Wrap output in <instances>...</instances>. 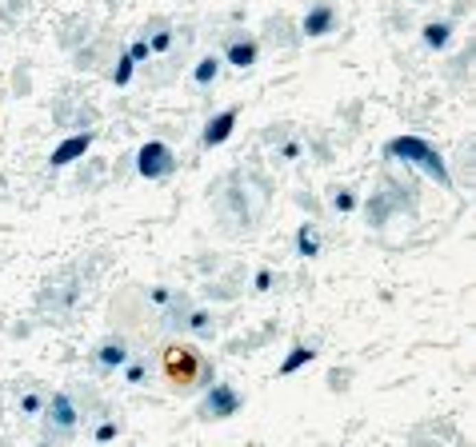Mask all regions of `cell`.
<instances>
[{
	"label": "cell",
	"mask_w": 476,
	"mask_h": 447,
	"mask_svg": "<svg viewBox=\"0 0 476 447\" xmlns=\"http://www.w3.org/2000/svg\"><path fill=\"white\" fill-rule=\"evenodd\" d=\"M384 152H388V160H401V164L420 168L429 180H436L444 192H453V176H449L444 156H440L425 136H392V140L384 144Z\"/></svg>",
	"instance_id": "1"
},
{
	"label": "cell",
	"mask_w": 476,
	"mask_h": 447,
	"mask_svg": "<svg viewBox=\"0 0 476 447\" xmlns=\"http://www.w3.org/2000/svg\"><path fill=\"white\" fill-rule=\"evenodd\" d=\"M165 372L172 379V387H196L200 379H209V363L196 355V348L172 344V348H165Z\"/></svg>",
	"instance_id": "2"
},
{
	"label": "cell",
	"mask_w": 476,
	"mask_h": 447,
	"mask_svg": "<svg viewBox=\"0 0 476 447\" xmlns=\"http://www.w3.org/2000/svg\"><path fill=\"white\" fill-rule=\"evenodd\" d=\"M45 424H48V435H56V439H69L72 431L80 427V411H76V403H72L69 392H52L45 396Z\"/></svg>",
	"instance_id": "3"
},
{
	"label": "cell",
	"mask_w": 476,
	"mask_h": 447,
	"mask_svg": "<svg viewBox=\"0 0 476 447\" xmlns=\"http://www.w3.org/2000/svg\"><path fill=\"white\" fill-rule=\"evenodd\" d=\"M240 407H244V396H240L233 383H224V379H216L213 387H209V396L200 400V420H233Z\"/></svg>",
	"instance_id": "4"
},
{
	"label": "cell",
	"mask_w": 476,
	"mask_h": 447,
	"mask_svg": "<svg viewBox=\"0 0 476 447\" xmlns=\"http://www.w3.org/2000/svg\"><path fill=\"white\" fill-rule=\"evenodd\" d=\"M136 172H141L144 180H168V176L176 172V152H172L165 140L141 144V152H136Z\"/></svg>",
	"instance_id": "5"
},
{
	"label": "cell",
	"mask_w": 476,
	"mask_h": 447,
	"mask_svg": "<svg viewBox=\"0 0 476 447\" xmlns=\"http://www.w3.org/2000/svg\"><path fill=\"white\" fill-rule=\"evenodd\" d=\"M93 140H96V132L88 128V132H76V136H69V140H60L56 148H52V156H48V164L52 168H69V164H76L88 148H93Z\"/></svg>",
	"instance_id": "6"
},
{
	"label": "cell",
	"mask_w": 476,
	"mask_h": 447,
	"mask_svg": "<svg viewBox=\"0 0 476 447\" xmlns=\"http://www.w3.org/2000/svg\"><path fill=\"white\" fill-rule=\"evenodd\" d=\"M237 120H240V104L224 108V112H216V116L209 120V124H204V132H200V144H204V148H220V144L233 136Z\"/></svg>",
	"instance_id": "7"
},
{
	"label": "cell",
	"mask_w": 476,
	"mask_h": 447,
	"mask_svg": "<svg viewBox=\"0 0 476 447\" xmlns=\"http://www.w3.org/2000/svg\"><path fill=\"white\" fill-rule=\"evenodd\" d=\"M257 56H261V44H257V36H233L228 40V48H224V64H233V68H240V72H248L252 64H257Z\"/></svg>",
	"instance_id": "8"
},
{
	"label": "cell",
	"mask_w": 476,
	"mask_h": 447,
	"mask_svg": "<svg viewBox=\"0 0 476 447\" xmlns=\"http://www.w3.org/2000/svg\"><path fill=\"white\" fill-rule=\"evenodd\" d=\"M300 32L305 36H329V32H336V8L333 4H312L309 12H305V21H300Z\"/></svg>",
	"instance_id": "9"
},
{
	"label": "cell",
	"mask_w": 476,
	"mask_h": 447,
	"mask_svg": "<svg viewBox=\"0 0 476 447\" xmlns=\"http://www.w3.org/2000/svg\"><path fill=\"white\" fill-rule=\"evenodd\" d=\"M128 344H124V340H104V344H100V348H96V363H100V368H104V372H120V368H124V363H128Z\"/></svg>",
	"instance_id": "10"
},
{
	"label": "cell",
	"mask_w": 476,
	"mask_h": 447,
	"mask_svg": "<svg viewBox=\"0 0 476 447\" xmlns=\"http://www.w3.org/2000/svg\"><path fill=\"white\" fill-rule=\"evenodd\" d=\"M316 359V344H292V352L281 359V368H276V376H296L305 363Z\"/></svg>",
	"instance_id": "11"
},
{
	"label": "cell",
	"mask_w": 476,
	"mask_h": 447,
	"mask_svg": "<svg viewBox=\"0 0 476 447\" xmlns=\"http://www.w3.org/2000/svg\"><path fill=\"white\" fill-rule=\"evenodd\" d=\"M420 40H425L432 52L449 48V44H453V24H449V21H429L425 28H420Z\"/></svg>",
	"instance_id": "12"
},
{
	"label": "cell",
	"mask_w": 476,
	"mask_h": 447,
	"mask_svg": "<svg viewBox=\"0 0 476 447\" xmlns=\"http://www.w3.org/2000/svg\"><path fill=\"white\" fill-rule=\"evenodd\" d=\"M296 256H305V259L320 256V235H316L312 224H300V228H296Z\"/></svg>",
	"instance_id": "13"
},
{
	"label": "cell",
	"mask_w": 476,
	"mask_h": 447,
	"mask_svg": "<svg viewBox=\"0 0 476 447\" xmlns=\"http://www.w3.org/2000/svg\"><path fill=\"white\" fill-rule=\"evenodd\" d=\"M148 376H152V363H148V359H132V355H128V363L120 368V379L132 383V387H144Z\"/></svg>",
	"instance_id": "14"
},
{
	"label": "cell",
	"mask_w": 476,
	"mask_h": 447,
	"mask_svg": "<svg viewBox=\"0 0 476 447\" xmlns=\"http://www.w3.org/2000/svg\"><path fill=\"white\" fill-rule=\"evenodd\" d=\"M220 56H204L196 68H192V80H196V88H209V84H216V76H220Z\"/></svg>",
	"instance_id": "15"
},
{
	"label": "cell",
	"mask_w": 476,
	"mask_h": 447,
	"mask_svg": "<svg viewBox=\"0 0 476 447\" xmlns=\"http://www.w3.org/2000/svg\"><path fill=\"white\" fill-rule=\"evenodd\" d=\"M185 328H189L192 335H209V331L216 328V316L209 311V307H196V311H189V320H185Z\"/></svg>",
	"instance_id": "16"
},
{
	"label": "cell",
	"mask_w": 476,
	"mask_h": 447,
	"mask_svg": "<svg viewBox=\"0 0 476 447\" xmlns=\"http://www.w3.org/2000/svg\"><path fill=\"white\" fill-rule=\"evenodd\" d=\"M144 40H148V52H168V48H172V28H168V24H156V32L148 28Z\"/></svg>",
	"instance_id": "17"
},
{
	"label": "cell",
	"mask_w": 476,
	"mask_h": 447,
	"mask_svg": "<svg viewBox=\"0 0 476 447\" xmlns=\"http://www.w3.org/2000/svg\"><path fill=\"white\" fill-rule=\"evenodd\" d=\"M357 204H360V200H357V192H353V188H336V192H333V208H336L340 216L357 212Z\"/></svg>",
	"instance_id": "18"
},
{
	"label": "cell",
	"mask_w": 476,
	"mask_h": 447,
	"mask_svg": "<svg viewBox=\"0 0 476 447\" xmlns=\"http://www.w3.org/2000/svg\"><path fill=\"white\" fill-rule=\"evenodd\" d=\"M21 411L24 416H40V411H45V396H40V392H24L21 396Z\"/></svg>",
	"instance_id": "19"
},
{
	"label": "cell",
	"mask_w": 476,
	"mask_h": 447,
	"mask_svg": "<svg viewBox=\"0 0 476 447\" xmlns=\"http://www.w3.org/2000/svg\"><path fill=\"white\" fill-rule=\"evenodd\" d=\"M132 68H136V64H132L128 56H120V60H117V68H112V84H120V88H124V84L132 80Z\"/></svg>",
	"instance_id": "20"
},
{
	"label": "cell",
	"mask_w": 476,
	"mask_h": 447,
	"mask_svg": "<svg viewBox=\"0 0 476 447\" xmlns=\"http://www.w3.org/2000/svg\"><path fill=\"white\" fill-rule=\"evenodd\" d=\"M148 304H152V307H168V304H172V288H165V283L148 288Z\"/></svg>",
	"instance_id": "21"
},
{
	"label": "cell",
	"mask_w": 476,
	"mask_h": 447,
	"mask_svg": "<svg viewBox=\"0 0 476 447\" xmlns=\"http://www.w3.org/2000/svg\"><path fill=\"white\" fill-rule=\"evenodd\" d=\"M117 435H120V424H117V420H104V424L96 427V444H100V447H104V444H112Z\"/></svg>",
	"instance_id": "22"
},
{
	"label": "cell",
	"mask_w": 476,
	"mask_h": 447,
	"mask_svg": "<svg viewBox=\"0 0 476 447\" xmlns=\"http://www.w3.org/2000/svg\"><path fill=\"white\" fill-rule=\"evenodd\" d=\"M124 56H128V60H132V64H144V60H148V56H152V52H148V40H132V44H128V52H124Z\"/></svg>",
	"instance_id": "23"
},
{
	"label": "cell",
	"mask_w": 476,
	"mask_h": 447,
	"mask_svg": "<svg viewBox=\"0 0 476 447\" xmlns=\"http://www.w3.org/2000/svg\"><path fill=\"white\" fill-rule=\"evenodd\" d=\"M272 283H276V272H272V268H261V272L252 276V288H257V292H272Z\"/></svg>",
	"instance_id": "24"
},
{
	"label": "cell",
	"mask_w": 476,
	"mask_h": 447,
	"mask_svg": "<svg viewBox=\"0 0 476 447\" xmlns=\"http://www.w3.org/2000/svg\"><path fill=\"white\" fill-rule=\"evenodd\" d=\"M300 152H305V144L296 140V136L281 144V160H300Z\"/></svg>",
	"instance_id": "25"
}]
</instances>
